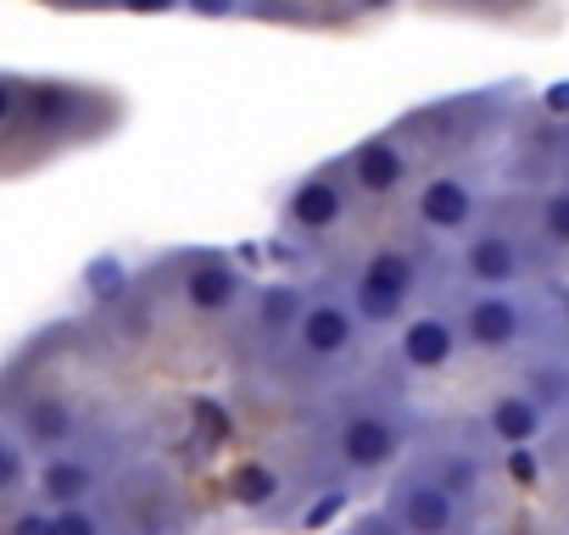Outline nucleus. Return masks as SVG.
I'll return each instance as SVG.
<instances>
[{
  "instance_id": "nucleus-1",
  "label": "nucleus",
  "mask_w": 569,
  "mask_h": 535,
  "mask_svg": "<svg viewBox=\"0 0 569 535\" xmlns=\"http://www.w3.org/2000/svg\"><path fill=\"white\" fill-rule=\"evenodd\" d=\"M413 280H419V268L408 251H375L363 262V274L352 285V313L358 324H397L408 296H413Z\"/></svg>"
},
{
  "instance_id": "nucleus-2",
  "label": "nucleus",
  "mask_w": 569,
  "mask_h": 535,
  "mask_svg": "<svg viewBox=\"0 0 569 535\" xmlns=\"http://www.w3.org/2000/svg\"><path fill=\"white\" fill-rule=\"evenodd\" d=\"M336 446H341V463H347V468L375 474V468L397 463L402 435H397V424H391V418H380V413H347V418H341Z\"/></svg>"
},
{
  "instance_id": "nucleus-3",
  "label": "nucleus",
  "mask_w": 569,
  "mask_h": 535,
  "mask_svg": "<svg viewBox=\"0 0 569 535\" xmlns=\"http://www.w3.org/2000/svg\"><path fill=\"white\" fill-rule=\"evenodd\" d=\"M397 524L402 529H419V535H441L458 524V496L441 485V480H408L402 496L391 502Z\"/></svg>"
},
{
  "instance_id": "nucleus-4",
  "label": "nucleus",
  "mask_w": 569,
  "mask_h": 535,
  "mask_svg": "<svg viewBox=\"0 0 569 535\" xmlns=\"http://www.w3.org/2000/svg\"><path fill=\"white\" fill-rule=\"evenodd\" d=\"M519 330H525V313H519V302H508V296H497L491 285L463 307V335L475 341V346H486V352H502V346H513L519 341Z\"/></svg>"
},
{
  "instance_id": "nucleus-5",
  "label": "nucleus",
  "mask_w": 569,
  "mask_h": 535,
  "mask_svg": "<svg viewBox=\"0 0 569 535\" xmlns=\"http://www.w3.org/2000/svg\"><path fill=\"white\" fill-rule=\"evenodd\" d=\"M352 330H358V313L347 302H308L297 319V341L308 357H341L352 346Z\"/></svg>"
},
{
  "instance_id": "nucleus-6",
  "label": "nucleus",
  "mask_w": 569,
  "mask_h": 535,
  "mask_svg": "<svg viewBox=\"0 0 569 535\" xmlns=\"http://www.w3.org/2000/svg\"><path fill=\"white\" fill-rule=\"evenodd\" d=\"M341 212H347V195H341V184L325 179V173L302 179V184L291 190V201H284V218H291L302 234H325V229H336Z\"/></svg>"
},
{
  "instance_id": "nucleus-7",
  "label": "nucleus",
  "mask_w": 569,
  "mask_h": 535,
  "mask_svg": "<svg viewBox=\"0 0 569 535\" xmlns=\"http://www.w3.org/2000/svg\"><path fill=\"white\" fill-rule=\"evenodd\" d=\"M419 223L436 234H463L475 223V190L463 179H430L419 190Z\"/></svg>"
},
{
  "instance_id": "nucleus-8",
  "label": "nucleus",
  "mask_w": 569,
  "mask_h": 535,
  "mask_svg": "<svg viewBox=\"0 0 569 535\" xmlns=\"http://www.w3.org/2000/svg\"><path fill=\"white\" fill-rule=\"evenodd\" d=\"M402 179H408V157L397 151V140L375 134L352 151V184L363 195H391V190H402Z\"/></svg>"
},
{
  "instance_id": "nucleus-9",
  "label": "nucleus",
  "mask_w": 569,
  "mask_h": 535,
  "mask_svg": "<svg viewBox=\"0 0 569 535\" xmlns=\"http://www.w3.org/2000/svg\"><path fill=\"white\" fill-rule=\"evenodd\" d=\"M452 357H458V330H452L447 319H436V313L408 319V330H402V363H408V369L436 374V369H447Z\"/></svg>"
},
{
  "instance_id": "nucleus-10",
  "label": "nucleus",
  "mask_w": 569,
  "mask_h": 535,
  "mask_svg": "<svg viewBox=\"0 0 569 535\" xmlns=\"http://www.w3.org/2000/svg\"><path fill=\"white\" fill-rule=\"evenodd\" d=\"M519 245L502 234V229H486V234H475L469 240V251H463V274L475 280V285H508V280H519Z\"/></svg>"
},
{
  "instance_id": "nucleus-11",
  "label": "nucleus",
  "mask_w": 569,
  "mask_h": 535,
  "mask_svg": "<svg viewBox=\"0 0 569 535\" xmlns=\"http://www.w3.org/2000/svg\"><path fill=\"white\" fill-rule=\"evenodd\" d=\"M234 296H240V268L223 262V256H207V262H196L190 274H184V302L196 313H207V319L212 313H229Z\"/></svg>"
},
{
  "instance_id": "nucleus-12",
  "label": "nucleus",
  "mask_w": 569,
  "mask_h": 535,
  "mask_svg": "<svg viewBox=\"0 0 569 535\" xmlns=\"http://www.w3.org/2000/svg\"><path fill=\"white\" fill-rule=\"evenodd\" d=\"M486 424H491V435L502 446H530L541 435V402L536 396H497Z\"/></svg>"
},
{
  "instance_id": "nucleus-13",
  "label": "nucleus",
  "mask_w": 569,
  "mask_h": 535,
  "mask_svg": "<svg viewBox=\"0 0 569 535\" xmlns=\"http://www.w3.org/2000/svg\"><path fill=\"white\" fill-rule=\"evenodd\" d=\"M90 485H96V468L79 457H51L40 468V496H51V502H84Z\"/></svg>"
},
{
  "instance_id": "nucleus-14",
  "label": "nucleus",
  "mask_w": 569,
  "mask_h": 535,
  "mask_svg": "<svg viewBox=\"0 0 569 535\" xmlns=\"http://www.w3.org/2000/svg\"><path fill=\"white\" fill-rule=\"evenodd\" d=\"M302 291L297 285H268L262 296H257V324L268 330V335H279V330H291L297 319H302Z\"/></svg>"
},
{
  "instance_id": "nucleus-15",
  "label": "nucleus",
  "mask_w": 569,
  "mask_h": 535,
  "mask_svg": "<svg viewBox=\"0 0 569 535\" xmlns=\"http://www.w3.org/2000/svg\"><path fill=\"white\" fill-rule=\"evenodd\" d=\"M23 430H29L34 446H62L73 435V413H68V402H34L23 413Z\"/></svg>"
},
{
  "instance_id": "nucleus-16",
  "label": "nucleus",
  "mask_w": 569,
  "mask_h": 535,
  "mask_svg": "<svg viewBox=\"0 0 569 535\" xmlns=\"http://www.w3.org/2000/svg\"><path fill=\"white\" fill-rule=\"evenodd\" d=\"M536 223H541V234H547L552 245H569V190H552V195L541 201Z\"/></svg>"
},
{
  "instance_id": "nucleus-17",
  "label": "nucleus",
  "mask_w": 569,
  "mask_h": 535,
  "mask_svg": "<svg viewBox=\"0 0 569 535\" xmlns=\"http://www.w3.org/2000/svg\"><path fill=\"white\" fill-rule=\"evenodd\" d=\"M234 491H240V502H268V496H273V474L251 463V468L234 474Z\"/></svg>"
},
{
  "instance_id": "nucleus-18",
  "label": "nucleus",
  "mask_w": 569,
  "mask_h": 535,
  "mask_svg": "<svg viewBox=\"0 0 569 535\" xmlns=\"http://www.w3.org/2000/svg\"><path fill=\"white\" fill-rule=\"evenodd\" d=\"M96 529H101V518L90 507H73V502L57 507V535H96Z\"/></svg>"
},
{
  "instance_id": "nucleus-19",
  "label": "nucleus",
  "mask_w": 569,
  "mask_h": 535,
  "mask_svg": "<svg viewBox=\"0 0 569 535\" xmlns=\"http://www.w3.org/2000/svg\"><path fill=\"white\" fill-rule=\"evenodd\" d=\"M68 107H73V95H68L62 84H46V90H34V118L57 123V118H68Z\"/></svg>"
},
{
  "instance_id": "nucleus-20",
  "label": "nucleus",
  "mask_w": 569,
  "mask_h": 535,
  "mask_svg": "<svg viewBox=\"0 0 569 535\" xmlns=\"http://www.w3.org/2000/svg\"><path fill=\"white\" fill-rule=\"evenodd\" d=\"M436 480H441V485H447L452 496H469V485H475V468H469V463H447V468H441Z\"/></svg>"
},
{
  "instance_id": "nucleus-21",
  "label": "nucleus",
  "mask_w": 569,
  "mask_h": 535,
  "mask_svg": "<svg viewBox=\"0 0 569 535\" xmlns=\"http://www.w3.org/2000/svg\"><path fill=\"white\" fill-rule=\"evenodd\" d=\"M23 485V457L12 446H0V491H18Z\"/></svg>"
},
{
  "instance_id": "nucleus-22",
  "label": "nucleus",
  "mask_w": 569,
  "mask_h": 535,
  "mask_svg": "<svg viewBox=\"0 0 569 535\" xmlns=\"http://www.w3.org/2000/svg\"><path fill=\"white\" fill-rule=\"evenodd\" d=\"M184 7H190L196 18H234L240 0H184Z\"/></svg>"
},
{
  "instance_id": "nucleus-23",
  "label": "nucleus",
  "mask_w": 569,
  "mask_h": 535,
  "mask_svg": "<svg viewBox=\"0 0 569 535\" xmlns=\"http://www.w3.org/2000/svg\"><path fill=\"white\" fill-rule=\"evenodd\" d=\"M508 468H513V480H536V457H530L525 446H513V457H508Z\"/></svg>"
},
{
  "instance_id": "nucleus-24",
  "label": "nucleus",
  "mask_w": 569,
  "mask_h": 535,
  "mask_svg": "<svg viewBox=\"0 0 569 535\" xmlns=\"http://www.w3.org/2000/svg\"><path fill=\"white\" fill-rule=\"evenodd\" d=\"M547 112H569V79H558V84H547Z\"/></svg>"
},
{
  "instance_id": "nucleus-25",
  "label": "nucleus",
  "mask_w": 569,
  "mask_h": 535,
  "mask_svg": "<svg viewBox=\"0 0 569 535\" xmlns=\"http://www.w3.org/2000/svg\"><path fill=\"white\" fill-rule=\"evenodd\" d=\"M12 112H18V84H12V79H0V129H7Z\"/></svg>"
},
{
  "instance_id": "nucleus-26",
  "label": "nucleus",
  "mask_w": 569,
  "mask_h": 535,
  "mask_svg": "<svg viewBox=\"0 0 569 535\" xmlns=\"http://www.w3.org/2000/svg\"><path fill=\"white\" fill-rule=\"evenodd\" d=\"M129 12H173V7H184V0H123Z\"/></svg>"
},
{
  "instance_id": "nucleus-27",
  "label": "nucleus",
  "mask_w": 569,
  "mask_h": 535,
  "mask_svg": "<svg viewBox=\"0 0 569 535\" xmlns=\"http://www.w3.org/2000/svg\"><path fill=\"white\" fill-rule=\"evenodd\" d=\"M336 507H341V496H325V502L308 513V524H325V518H336Z\"/></svg>"
},
{
  "instance_id": "nucleus-28",
  "label": "nucleus",
  "mask_w": 569,
  "mask_h": 535,
  "mask_svg": "<svg viewBox=\"0 0 569 535\" xmlns=\"http://www.w3.org/2000/svg\"><path fill=\"white\" fill-rule=\"evenodd\" d=\"M363 7H391V0H363Z\"/></svg>"
},
{
  "instance_id": "nucleus-29",
  "label": "nucleus",
  "mask_w": 569,
  "mask_h": 535,
  "mask_svg": "<svg viewBox=\"0 0 569 535\" xmlns=\"http://www.w3.org/2000/svg\"><path fill=\"white\" fill-rule=\"evenodd\" d=\"M563 319H569V291H563Z\"/></svg>"
},
{
  "instance_id": "nucleus-30",
  "label": "nucleus",
  "mask_w": 569,
  "mask_h": 535,
  "mask_svg": "<svg viewBox=\"0 0 569 535\" xmlns=\"http://www.w3.org/2000/svg\"><path fill=\"white\" fill-rule=\"evenodd\" d=\"M0 446H7V441H0Z\"/></svg>"
}]
</instances>
